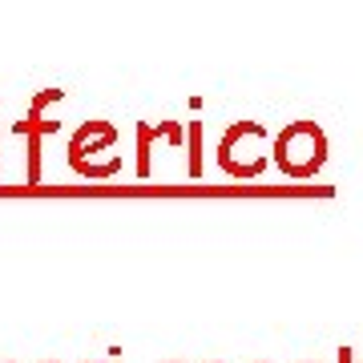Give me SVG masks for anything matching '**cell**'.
<instances>
[{
    "label": "cell",
    "mask_w": 363,
    "mask_h": 363,
    "mask_svg": "<svg viewBox=\"0 0 363 363\" xmlns=\"http://www.w3.org/2000/svg\"><path fill=\"white\" fill-rule=\"evenodd\" d=\"M117 125L105 121V117H93V121H81L73 138H69V166L73 174L89 182H109L121 174V154H109L117 145Z\"/></svg>",
    "instance_id": "obj_2"
},
{
    "label": "cell",
    "mask_w": 363,
    "mask_h": 363,
    "mask_svg": "<svg viewBox=\"0 0 363 363\" xmlns=\"http://www.w3.org/2000/svg\"><path fill=\"white\" fill-rule=\"evenodd\" d=\"M81 363H89V359H81Z\"/></svg>",
    "instance_id": "obj_11"
},
{
    "label": "cell",
    "mask_w": 363,
    "mask_h": 363,
    "mask_svg": "<svg viewBox=\"0 0 363 363\" xmlns=\"http://www.w3.org/2000/svg\"><path fill=\"white\" fill-rule=\"evenodd\" d=\"M105 363H121V347H109V359Z\"/></svg>",
    "instance_id": "obj_8"
},
{
    "label": "cell",
    "mask_w": 363,
    "mask_h": 363,
    "mask_svg": "<svg viewBox=\"0 0 363 363\" xmlns=\"http://www.w3.org/2000/svg\"><path fill=\"white\" fill-rule=\"evenodd\" d=\"M45 363H57V359H45Z\"/></svg>",
    "instance_id": "obj_9"
},
{
    "label": "cell",
    "mask_w": 363,
    "mask_h": 363,
    "mask_svg": "<svg viewBox=\"0 0 363 363\" xmlns=\"http://www.w3.org/2000/svg\"><path fill=\"white\" fill-rule=\"evenodd\" d=\"M307 363H315V359H307Z\"/></svg>",
    "instance_id": "obj_12"
},
{
    "label": "cell",
    "mask_w": 363,
    "mask_h": 363,
    "mask_svg": "<svg viewBox=\"0 0 363 363\" xmlns=\"http://www.w3.org/2000/svg\"><path fill=\"white\" fill-rule=\"evenodd\" d=\"M57 101H65V89H40L37 97L28 101V113L13 125V130L25 138V182L28 186H37L40 182V145H45L49 133H57V121L45 117V109L57 105Z\"/></svg>",
    "instance_id": "obj_4"
},
{
    "label": "cell",
    "mask_w": 363,
    "mask_h": 363,
    "mask_svg": "<svg viewBox=\"0 0 363 363\" xmlns=\"http://www.w3.org/2000/svg\"><path fill=\"white\" fill-rule=\"evenodd\" d=\"M154 125L150 121H142L138 125V178H150L154 174V162H150V154H154Z\"/></svg>",
    "instance_id": "obj_6"
},
{
    "label": "cell",
    "mask_w": 363,
    "mask_h": 363,
    "mask_svg": "<svg viewBox=\"0 0 363 363\" xmlns=\"http://www.w3.org/2000/svg\"><path fill=\"white\" fill-rule=\"evenodd\" d=\"M327 154H331V145H327V133L319 121H291L271 142V166H279L286 178L298 182L315 178L327 166Z\"/></svg>",
    "instance_id": "obj_1"
},
{
    "label": "cell",
    "mask_w": 363,
    "mask_h": 363,
    "mask_svg": "<svg viewBox=\"0 0 363 363\" xmlns=\"http://www.w3.org/2000/svg\"><path fill=\"white\" fill-rule=\"evenodd\" d=\"M166 363H178V359H166Z\"/></svg>",
    "instance_id": "obj_10"
},
{
    "label": "cell",
    "mask_w": 363,
    "mask_h": 363,
    "mask_svg": "<svg viewBox=\"0 0 363 363\" xmlns=\"http://www.w3.org/2000/svg\"><path fill=\"white\" fill-rule=\"evenodd\" d=\"M271 166L267 157V130L262 121H234L230 130L218 138V169L230 178H259Z\"/></svg>",
    "instance_id": "obj_3"
},
{
    "label": "cell",
    "mask_w": 363,
    "mask_h": 363,
    "mask_svg": "<svg viewBox=\"0 0 363 363\" xmlns=\"http://www.w3.org/2000/svg\"><path fill=\"white\" fill-rule=\"evenodd\" d=\"M335 363H355V351H351V347H335Z\"/></svg>",
    "instance_id": "obj_7"
},
{
    "label": "cell",
    "mask_w": 363,
    "mask_h": 363,
    "mask_svg": "<svg viewBox=\"0 0 363 363\" xmlns=\"http://www.w3.org/2000/svg\"><path fill=\"white\" fill-rule=\"evenodd\" d=\"M202 130H206L202 121H186V145L182 150H186V174L190 178L202 174Z\"/></svg>",
    "instance_id": "obj_5"
}]
</instances>
